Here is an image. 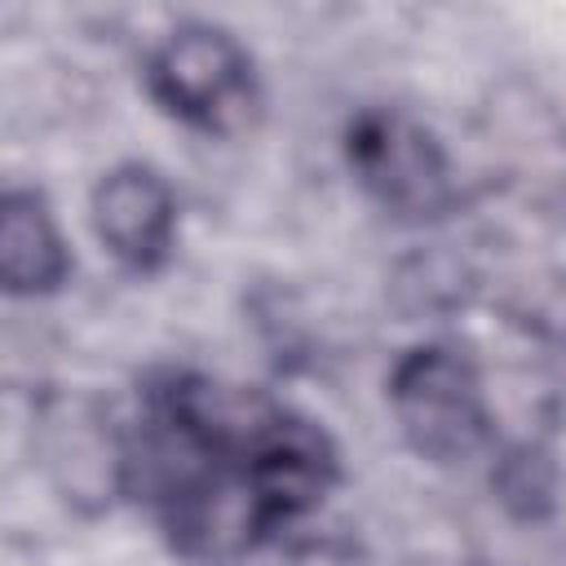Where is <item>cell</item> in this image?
Instances as JSON below:
<instances>
[{"instance_id": "obj_2", "label": "cell", "mask_w": 566, "mask_h": 566, "mask_svg": "<svg viewBox=\"0 0 566 566\" xmlns=\"http://www.w3.org/2000/svg\"><path fill=\"white\" fill-rule=\"evenodd\" d=\"M146 93L177 124L239 137L261 111L252 53L217 22H181L146 53Z\"/></svg>"}, {"instance_id": "obj_3", "label": "cell", "mask_w": 566, "mask_h": 566, "mask_svg": "<svg viewBox=\"0 0 566 566\" xmlns=\"http://www.w3.org/2000/svg\"><path fill=\"white\" fill-rule=\"evenodd\" d=\"M402 442L429 464H464L491 442V402L473 358L447 340L411 345L385 380Z\"/></svg>"}, {"instance_id": "obj_8", "label": "cell", "mask_w": 566, "mask_h": 566, "mask_svg": "<svg viewBox=\"0 0 566 566\" xmlns=\"http://www.w3.org/2000/svg\"><path fill=\"white\" fill-rule=\"evenodd\" d=\"M71 274V248L40 190H4L0 199V283L9 296H49Z\"/></svg>"}, {"instance_id": "obj_7", "label": "cell", "mask_w": 566, "mask_h": 566, "mask_svg": "<svg viewBox=\"0 0 566 566\" xmlns=\"http://www.w3.org/2000/svg\"><path fill=\"white\" fill-rule=\"evenodd\" d=\"M491 164L522 199L562 203L566 199V115L535 88H500L482 124Z\"/></svg>"}, {"instance_id": "obj_10", "label": "cell", "mask_w": 566, "mask_h": 566, "mask_svg": "<svg viewBox=\"0 0 566 566\" xmlns=\"http://www.w3.org/2000/svg\"><path fill=\"white\" fill-rule=\"evenodd\" d=\"M517 314L522 327H535L539 336L566 345V274L557 279H535L531 287H522V296L509 305Z\"/></svg>"}, {"instance_id": "obj_9", "label": "cell", "mask_w": 566, "mask_h": 566, "mask_svg": "<svg viewBox=\"0 0 566 566\" xmlns=\"http://www.w3.org/2000/svg\"><path fill=\"white\" fill-rule=\"evenodd\" d=\"M495 491L522 517L544 513L548 500H553V464H548V451L535 447V442L509 447L500 455V464H495Z\"/></svg>"}, {"instance_id": "obj_4", "label": "cell", "mask_w": 566, "mask_h": 566, "mask_svg": "<svg viewBox=\"0 0 566 566\" xmlns=\"http://www.w3.org/2000/svg\"><path fill=\"white\" fill-rule=\"evenodd\" d=\"M345 164L363 195L398 221H438L464 199L451 155L433 128L394 106H371L349 119Z\"/></svg>"}, {"instance_id": "obj_6", "label": "cell", "mask_w": 566, "mask_h": 566, "mask_svg": "<svg viewBox=\"0 0 566 566\" xmlns=\"http://www.w3.org/2000/svg\"><path fill=\"white\" fill-rule=\"evenodd\" d=\"M40 455L75 509H106L128 491V433L88 398H53L40 416Z\"/></svg>"}, {"instance_id": "obj_1", "label": "cell", "mask_w": 566, "mask_h": 566, "mask_svg": "<svg viewBox=\"0 0 566 566\" xmlns=\"http://www.w3.org/2000/svg\"><path fill=\"white\" fill-rule=\"evenodd\" d=\"M336 486L332 438L252 389L164 371L128 433V491L190 562H234L310 517Z\"/></svg>"}, {"instance_id": "obj_5", "label": "cell", "mask_w": 566, "mask_h": 566, "mask_svg": "<svg viewBox=\"0 0 566 566\" xmlns=\"http://www.w3.org/2000/svg\"><path fill=\"white\" fill-rule=\"evenodd\" d=\"M93 234L128 274H155L177 248V195L168 177L142 159L115 164L97 177L88 199Z\"/></svg>"}]
</instances>
